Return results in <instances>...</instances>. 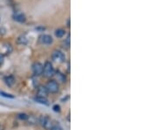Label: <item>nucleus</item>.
<instances>
[{
	"mask_svg": "<svg viewBox=\"0 0 157 130\" xmlns=\"http://www.w3.org/2000/svg\"><path fill=\"white\" fill-rule=\"evenodd\" d=\"M4 63V55L3 54H0V66Z\"/></svg>",
	"mask_w": 157,
	"mask_h": 130,
	"instance_id": "nucleus-19",
	"label": "nucleus"
},
{
	"mask_svg": "<svg viewBox=\"0 0 157 130\" xmlns=\"http://www.w3.org/2000/svg\"><path fill=\"white\" fill-rule=\"evenodd\" d=\"M47 90L45 89V87H39V96H43L45 97V95L47 94Z\"/></svg>",
	"mask_w": 157,
	"mask_h": 130,
	"instance_id": "nucleus-13",
	"label": "nucleus"
},
{
	"mask_svg": "<svg viewBox=\"0 0 157 130\" xmlns=\"http://www.w3.org/2000/svg\"><path fill=\"white\" fill-rule=\"evenodd\" d=\"M54 69H53V67H52V65L51 62L47 61L45 62V64L43 66V75L45 77H47V78H51L54 75Z\"/></svg>",
	"mask_w": 157,
	"mask_h": 130,
	"instance_id": "nucleus-1",
	"label": "nucleus"
},
{
	"mask_svg": "<svg viewBox=\"0 0 157 130\" xmlns=\"http://www.w3.org/2000/svg\"><path fill=\"white\" fill-rule=\"evenodd\" d=\"M53 110L55 111V112H59L60 111V107L59 106V105H55V106H53Z\"/></svg>",
	"mask_w": 157,
	"mask_h": 130,
	"instance_id": "nucleus-18",
	"label": "nucleus"
},
{
	"mask_svg": "<svg viewBox=\"0 0 157 130\" xmlns=\"http://www.w3.org/2000/svg\"><path fill=\"white\" fill-rule=\"evenodd\" d=\"M45 89L47 90L48 93H55L59 91V85L55 80H50L45 86Z\"/></svg>",
	"mask_w": 157,
	"mask_h": 130,
	"instance_id": "nucleus-2",
	"label": "nucleus"
},
{
	"mask_svg": "<svg viewBox=\"0 0 157 130\" xmlns=\"http://www.w3.org/2000/svg\"><path fill=\"white\" fill-rule=\"evenodd\" d=\"M0 95L3 96V97H6V98H11V99L14 98V96H12L11 94H8L5 92H0Z\"/></svg>",
	"mask_w": 157,
	"mask_h": 130,
	"instance_id": "nucleus-15",
	"label": "nucleus"
},
{
	"mask_svg": "<svg viewBox=\"0 0 157 130\" xmlns=\"http://www.w3.org/2000/svg\"><path fill=\"white\" fill-rule=\"evenodd\" d=\"M54 75L56 76V78L58 79V80H59V81H61V82H64L65 81V76L61 73H59V72H57L56 73H54Z\"/></svg>",
	"mask_w": 157,
	"mask_h": 130,
	"instance_id": "nucleus-12",
	"label": "nucleus"
},
{
	"mask_svg": "<svg viewBox=\"0 0 157 130\" xmlns=\"http://www.w3.org/2000/svg\"><path fill=\"white\" fill-rule=\"evenodd\" d=\"M19 117L20 119H24V120H27L29 118V116L26 115H25V113H20V115H19Z\"/></svg>",
	"mask_w": 157,
	"mask_h": 130,
	"instance_id": "nucleus-17",
	"label": "nucleus"
},
{
	"mask_svg": "<svg viewBox=\"0 0 157 130\" xmlns=\"http://www.w3.org/2000/svg\"><path fill=\"white\" fill-rule=\"evenodd\" d=\"M39 40L41 43L43 44H45V45H50L53 42V39L50 36V35H46V34H44V35H41L39 37Z\"/></svg>",
	"mask_w": 157,
	"mask_h": 130,
	"instance_id": "nucleus-6",
	"label": "nucleus"
},
{
	"mask_svg": "<svg viewBox=\"0 0 157 130\" xmlns=\"http://www.w3.org/2000/svg\"><path fill=\"white\" fill-rule=\"evenodd\" d=\"M51 58H52V60H54L55 62H58V63H63L65 60V54L59 50H56L52 53Z\"/></svg>",
	"mask_w": 157,
	"mask_h": 130,
	"instance_id": "nucleus-3",
	"label": "nucleus"
},
{
	"mask_svg": "<svg viewBox=\"0 0 157 130\" xmlns=\"http://www.w3.org/2000/svg\"><path fill=\"white\" fill-rule=\"evenodd\" d=\"M67 26H70V20H68L67 22Z\"/></svg>",
	"mask_w": 157,
	"mask_h": 130,
	"instance_id": "nucleus-20",
	"label": "nucleus"
},
{
	"mask_svg": "<svg viewBox=\"0 0 157 130\" xmlns=\"http://www.w3.org/2000/svg\"><path fill=\"white\" fill-rule=\"evenodd\" d=\"M5 52H4V54H10L12 51V48H11V45L10 44H5Z\"/></svg>",
	"mask_w": 157,
	"mask_h": 130,
	"instance_id": "nucleus-11",
	"label": "nucleus"
},
{
	"mask_svg": "<svg viewBox=\"0 0 157 130\" xmlns=\"http://www.w3.org/2000/svg\"><path fill=\"white\" fill-rule=\"evenodd\" d=\"M50 130H63V128L59 126V125H53Z\"/></svg>",
	"mask_w": 157,
	"mask_h": 130,
	"instance_id": "nucleus-16",
	"label": "nucleus"
},
{
	"mask_svg": "<svg viewBox=\"0 0 157 130\" xmlns=\"http://www.w3.org/2000/svg\"><path fill=\"white\" fill-rule=\"evenodd\" d=\"M17 43L19 44H25L26 43V39L25 36H20L17 39Z\"/></svg>",
	"mask_w": 157,
	"mask_h": 130,
	"instance_id": "nucleus-14",
	"label": "nucleus"
},
{
	"mask_svg": "<svg viewBox=\"0 0 157 130\" xmlns=\"http://www.w3.org/2000/svg\"><path fill=\"white\" fill-rule=\"evenodd\" d=\"M13 19L14 20H16L17 22H19V23H25L26 20L25 16L23 13H16L13 15Z\"/></svg>",
	"mask_w": 157,
	"mask_h": 130,
	"instance_id": "nucleus-7",
	"label": "nucleus"
},
{
	"mask_svg": "<svg viewBox=\"0 0 157 130\" xmlns=\"http://www.w3.org/2000/svg\"><path fill=\"white\" fill-rule=\"evenodd\" d=\"M39 123L42 125V127H44L45 129H51L52 127H53V122L52 121L48 118V117H45V116H42L40 117L39 119Z\"/></svg>",
	"mask_w": 157,
	"mask_h": 130,
	"instance_id": "nucleus-4",
	"label": "nucleus"
},
{
	"mask_svg": "<svg viewBox=\"0 0 157 130\" xmlns=\"http://www.w3.org/2000/svg\"><path fill=\"white\" fill-rule=\"evenodd\" d=\"M32 71L35 75H37V76L41 75L43 73V65L39 62L34 63L32 66Z\"/></svg>",
	"mask_w": 157,
	"mask_h": 130,
	"instance_id": "nucleus-5",
	"label": "nucleus"
},
{
	"mask_svg": "<svg viewBox=\"0 0 157 130\" xmlns=\"http://www.w3.org/2000/svg\"><path fill=\"white\" fill-rule=\"evenodd\" d=\"M34 101H37L40 104H44V105H48V101L45 97H43V96H37L34 98Z\"/></svg>",
	"mask_w": 157,
	"mask_h": 130,
	"instance_id": "nucleus-9",
	"label": "nucleus"
},
{
	"mask_svg": "<svg viewBox=\"0 0 157 130\" xmlns=\"http://www.w3.org/2000/svg\"><path fill=\"white\" fill-rule=\"evenodd\" d=\"M65 34V31L63 29H58L55 31V35L57 38H62Z\"/></svg>",
	"mask_w": 157,
	"mask_h": 130,
	"instance_id": "nucleus-10",
	"label": "nucleus"
},
{
	"mask_svg": "<svg viewBox=\"0 0 157 130\" xmlns=\"http://www.w3.org/2000/svg\"><path fill=\"white\" fill-rule=\"evenodd\" d=\"M5 82L8 87H12L15 84V79L13 76H6L5 78Z\"/></svg>",
	"mask_w": 157,
	"mask_h": 130,
	"instance_id": "nucleus-8",
	"label": "nucleus"
}]
</instances>
